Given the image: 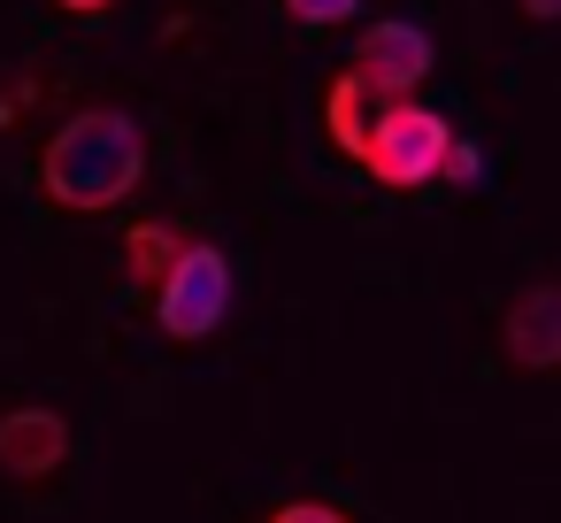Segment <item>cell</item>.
<instances>
[{
  "label": "cell",
  "mask_w": 561,
  "mask_h": 523,
  "mask_svg": "<svg viewBox=\"0 0 561 523\" xmlns=\"http://www.w3.org/2000/svg\"><path fill=\"white\" fill-rule=\"evenodd\" d=\"M147 178V132L131 109H78L39 147V193L62 216H108Z\"/></svg>",
  "instance_id": "1"
},
{
  "label": "cell",
  "mask_w": 561,
  "mask_h": 523,
  "mask_svg": "<svg viewBox=\"0 0 561 523\" xmlns=\"http://www.w3.org/2000/svg\"><path fill=\"white\" fill-rule=\"evenodd\" d=\"M446 147H454V132H446L438 109H423V101H385V109L369 116V139H362V170H369L377 185H392V193H423V185L446 170Z\"/></svg>",
  "instance_id": "2"
},
{
  "label": "cell",
  "mask_w": 561,
  "mask_h": 523,
  "mask_svg": "<svg viewBox=\"0 0 561 523\" xmlns=\"http://www.w3.org/2000/svg\"><path fill=\"white\" fill-rule=\"evenodd\" d=\"M224 308H231V262H224V247H185L178 270L154 285V323H162L178 346L208 339V331L224 323Z\"/></svg>",
  "instance_id": "3"
},
{
  "label": "cell",
  "mask_w": 561,
  "mask_h": 523,
  "mask_svg": "<svg viewBox=\"0 0 561 523\" xmlns=\"http://www.w3.org/2000/svg\"><path fill=\"white\" fill-rule=\"evenodd\" d=\"M431 62H438V47H431V32L423 24H369L362 39H354V55H346V70L369 86V101L385 109V101H415V86L431 78Z\"/></svg>",
  "instance_id": "4"
},
{
  "label": "cell",
  "mask_w": 561,
  "mask_h": 523,
  "mask_svg": "<svg viewBox=\"0 0 561 523\" xmlns=\"http://www.w3.org/2000/svg\"><path fill=\"white\" fill-rule=\"evenodd\" d=\"M500 354L515 362V369H561V285L553 277H538V285H523L507 308H500Z\"/></svg>",
  "instance_id": "5"
},
{
  "label": "cell",
  "mask_w": 561,
  "mask_h": 523,
  "mask_svg": "<svg viewBox=\"0 0 561 523\" xmlns=\"http://www.w3.org/2000/svg\"><path fill=\"white\" fill-rule=\"evenodd\" d=\"M62 462H70V423H62V408H9V416H0V477L47 485Z\"/></svg>",
  "instance_id": "6"
},
{
  "label": "cell",
  "mask_w": 561,
  "mask_h": 523,
  "mask_svg": "<svg viewBox=\"0 0 561 523\" xmlns=\"http://www.w3.org/2000/svg\"><path fill=\"white\" fill-rule=\"evenodd\" d=\"M369 116H377V101H369V86H362L354 70H339V78L323 86V132H331V147H339L346 162H362V139H369Z\"/></svg>",
  "instance_id": "7"
},
{
  "label": "cell",
  "mask_w": 561,
  "mask_h": 523,
  "mask_svg": "<svg viewBox=\"0 0 561 523\" xmlns=\"http://www.w3.org/2000/svg\"><path fill=\"white\" fill-rule=\"evenodd\" d=\"M185 247H193V239H185L178 224H131V231H124V270H131V285H162Z\"/></svg>",
  "instance_id": "8"
},
{
  "label": "cell",
  "mask_w": 561,
  "mask_h": 523,
  "mask_svg": "<svg viewBox=\"0 0 561 523\" xmlns=\"http://www.w3.org/2000/svg\"><path fill=\"white\" fill-rule=\"evenodd\" d=\"M362 0H285V16L308 24V32H331V24H354Z\"/></svg>",
  "instance_id": "9"
},
{
  "label": "cell",
  "mask_w": 561,
  "mask_h": 523,
  "mask_svg": "<svg viewBox=\"0 0 561 523\" xmlns=\"http://www.w3.org/2000/svg\"><path fill=\"white\" fill-rule=\"evenodd\" d=\"M270 523H346V515H339L331 500H285V508H277Z\"/></svg>",
  "instance_id": "10"
},
{
  "label": "cell",
  "mask_w": 561,
  "mask_h": 523,
  "mask_svg": "<svg viewBox=\"0 0 561 523\" xmlns=\"http://www.w3.org/2000/svg\"><path fill=\"white\" fill-rule=\"evenodd\" d=\"M438 178H454V185H477V147H469V139H454V147H446V170H438Z\"/></svg>",
  "instance_id": "11"
},
{
  "label": "cell",
  "mask_w": 561,
  "mask_h": 523,
  "mask_svg": "<svg viewBox=\"0 0 561 523\" xmlns=\"http://www.w3.org/2000/svg\"><path fill=\"white\" fill-rule=\"evenodd\" d=\"M515 9H523L530 24H561V0H515Z\"/></svg>",
  "instance_id": "12"
},
{
  "label": "cell",
  "mask_w": 561,
  "mask_h": 523,
  "mask_svg": "<svg viewBox=\"0 0 561 523\" xmlns=\"http://www.w3.org/2000/svg\"><path fill=\"white\" fill-rule=\"evenodd\" d=\"M55 9H70V16H101V9H116V0H55Z\"/></svg>",
  "instance_id": "13"
}]
</instances>
